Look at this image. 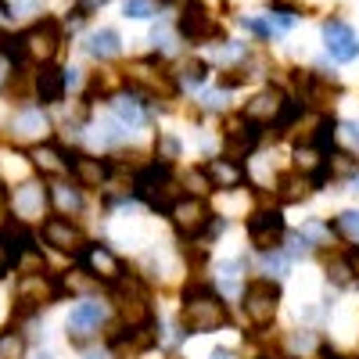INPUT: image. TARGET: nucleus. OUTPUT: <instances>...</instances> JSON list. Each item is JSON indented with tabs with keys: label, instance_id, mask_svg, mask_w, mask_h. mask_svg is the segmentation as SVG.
Listing matches in <instances>:
<instances>
[{
	"label": "nucleus",
	"instance_id": "f257e3e1",
	"mask_svg": "<svg viewBox=\"0 0 359 359\" xmlns=\"http://www.w3.org/2000/svg\"><path fill=\"white\" fill-rule=\"evenodd\" d=\"M230 323V309L223 294L208 284H191L184 287V306H180V327L184 334H212Z\"/></svg>",
	"mask_w": 359,
	"mask_h": 359
},
{
	"label": "nucleus",
	"instance_id": "f03ea898",
	"mask_svg": "<svg viewBox=\"0 0 359 359\" xmlns=\"http://www.w3.org/2000/svg\"><path fill=\"white\" fill-rule=\"evenodd\" d=\"M180 194H184L180 191V180L172 172V162H165V158H155L133 172V198L144 201L151 212H169Z\"/></svg>",
	"mask_w": 359,
	"mask_h": 359
},
{
	"label": "nucleus",
	"instance_id": "7ed1b4c3",
	"mask_svg": "<svg viewBox=\"0 0 359 359\" xmlns=\"http://www.w3.org/2000/svg\"><path fill=\"white\" fill-rule=\"evenodd\" d=\"M172 25H176L180 40H184L187 47H208V43L216 47V40L223 43V29H219L216 15L208 11L201 0H187V4L180 8V15H176Z\"/></svg>",
	"mask_w": 359,
	"mask_h": 359
},
{
	"label": "nucleus",
	"instance_id": "20e7f679",
	"mask_svg": "<svg viewBox=\"0 0 359 359\" xmlns=\"http://www.w3.org/2000/svg\"><path fill=\"white\" fill-rule=\"evenodd\" d=\"M241 309H245V320L255 331H266V327L277 320V309H280V284L273 277H259V280L245 284Z\"/></svg>",
	"mask_w": 359,
	"mask_h": 359
},
{
	"label": "nucleus",
	"instance_id": "39448f33",
	"mask_svg": "<svg viewBox=\"0 0 359 359\" xmlns=\"http://www.w3.org/2000/svg\"><path fill=\"white\" fill-rule=\"evenodd\" d=\"M65 43V25L57 18H36L29 29H22V50H25V62H36L47 65L57 57Z\"/></svg>",
	"mask_w": 359,
	"mask_h": 359
},
{
	"label": "nucleus",
	"instance_id": "423d86ee",
	"mask_svg": "<svg viewBox=\"0 0 359 359\" xmlns=\"http://www.w3.org/2000/svg\"><path fill=\"white\" fill-rule=\"evenodd\" d=\"M165 216H169L176 237H184V241H198V237L208 230V223H212V208H208V201L201 194H180Z\"/></svg>",
	"mask_w": 359,
	"mask_h": 359
},
{
	"label": "nucleus",
	"instance_id": "0eeeda50",
	"mask_svg": "<svg viewBox=\"0 0 359 359\" xmlns=\"http://www.w3.org/2000/svg\"><path fill=\"white\" fill-rule=\"evenodd\" d=\"M126 83L144 97H172L176 94V72L162 69V54L155 57H144V62H133L126 69Z\"/></svg>",
	"mask_w": 359,
	"mask_h": 359
},
{
	"label": "nucleus",
	"instance_id": "6e6552de",
	"mask_svg": "<svg viewBox=\"0 0 359 359\" xmlns=\"http://www.w3.org/2000/svg\"><path fill=\"white\" fill-rule=\"evenodd\" d=\"M57 294H65L62 277H50V273L18 277V287H15V313H18V316H29V313L50 306Z\"/></svg>",
	"mask_w": 359,
	"mask_h": 359
},
{
	"label": "nucleus",
	"instance_id": "1a4fd4ad",
	"mask_svg": "<svg viewBox=\"0 0 359 359\" xmlns=\"http://www.w3.org/2000/svg\"><path fill=\"white\" fill-rule=\"evenodd\" d=\"M320 36H323V50L331 62L338 65H352L359 57V33L341 18V15H327L320 25Z\"/></svg>",
	"mask_w": 359,
	"mask_h": 359
},
{
	"label": "nucleus",
	"instance_id": "9d476101",
	"mask_svg": "<svg viewBox=\"0 0 359 359\" xmlns=\"http://www.w3.org/2000/svg\"><path fill=\"white\" fill-rule=\"evenodd\" d=\"M83 273H90V280H101V284H118L126 277V262L118 259L108 245H83V252L76 255Z\"/></svg>",
	"mask_w": 359,
	"mask_h": 359
},
{
	"label": "nucleus",
	"instance_id": "9b49d317",
	"mask_svg": "<svg viewBox=\"0 0 359 359\" xmlns=\"http://www.w3.org/2000/svg\"><path fill=\"white\" fill-rule=\"evenodd\" d=\"M245 230H248V241H252L255 252L280 248V241L287 237V223L280 216V208H259V212H252Z\"/></svg>",
	"mask_w": 359,
	"mask_h": 359
},
{
	"label": "nucleus",
	"instance_id": "f8f14e48",
	"mask_svg": "<svg viewBox=\"0 0 359 359\" xmlns=\"http://www.w3.org/2000/svg\"><path fill=\"white\" fill-rule=\"evenodd\" d=\"M8 205H11V212H15L18 223H36V219L43 223L47 208H50V191L43 184H36V180H25V184H18L11 191Z\"/></svg>",
	"mask_w": 359,
	"mask_h": 359
},
{
	"label": "nucleus",
	"instance_id": "ddd939ff",
	"mask_svg": "<svg viewBox=\"0 0 359 359\" xmlns=\"http://www.w3.org/2000/svg\"><path fill=\"white\" fill-rule=\"evenodd\" d=\"M104 316H108V309H104L101 302H94V298H86V302H79V306L69 313V320H65V327H69V338H72L76 345L94 341V338L101 334V327H104Z\"/></svg>",
	"mask_w": 359,
	"mask_h": 359
},
{
	"label": "nucleus",
	"instance_id": "4468645a",
	"mask_svg": "<svg viewBox=\"0 0 359 359\" xmlns=\"http://www.w3.org/2000/svg\"><path fill=\"white\" fill-rule=\"evenodd\" d=\"M284 101H287V94L280 86H266V90H259V94L252 97V101H245V108H241V115L248 118V123H255V126H273V118L280 115V108H284Z\"/></svg>",
	"mask_w": 359,
	"mask_h": 359
},
{
	"label": "nucleus",
	"instance_id": "2eb2a0df",
	"mask_svg": "<svg viewBox=\"0 0 359 359\" xmlns=\"http://www.w3.org/2000/svg\"><path fill=\"white\" fill-rule=\"evenodd\" d=\"M40 233H43V241L54 248V252H72V255H79L83 252V230L72 223V219H65V216H50V219H43V226H40Z\"/></svg>",
	"mask_w": 359,
	"mask_h": 359
},
{
	"label": "nucleus",
	"instance_id": "dca6fc26",
	"mask_svg": "<svg viewBox=\"0 0 359 359\" xmlns=\"http://www.w3.org/2000/svg\"><path fill=\"white\" fill-rule=\"evenodd\" d=\"M69 176L83 191H104L108 184V162L94 155H69Z\"/></svg>",
	"mask_w": 359,
	"mask_h": 359
},
{
	"label": "nucleus",
	"instance_id": "f3484780",
	"mask_svg": "<svg viewBox=\"0 0 359 359\" xmlns=\"http://www.w3.org/2000/svg\"><path fill=\"white\" fill-rule=\"evenodd\" d=\"M33 90H36V101H40V104H62V101H65V90H69L65 69H57L54 62L40 65V72H36V79H33Z\"/></svg>",
	"mask_w": 359,
	"mask_h": 359
},
{
	"label": "nucleus",
	"instance_id": "a211bd4d",
	"mask_svg": "<svg viewBox=\"0 0 359 359\" xmlns=\"http://www.w3.org/2000/svg\"><path fill=\"white\" fill-rule=\"evenodd\" d=\"M83 50L94 57V62H115V57L123 54V36H118L115 25H101V29H94V33L86 36Z\"/></svg>",
	"mask_w": 359,
	"mask_h": 359
},
{
	"label": "nucleus",
	"instance_id": "6ab92c4d",
	"mask_svg": "<svg viewBox=\"0 0 359 359\" xmlns=\"http://www.w3.org/2000/svg\"><path fill=\"white\" fill-rule=\"evenodd\" d=\"M47 133H50V123H47L43 108H22V111H15V118H11V137L15 140H43Z\"/></svg>",
	"mask_w": 359,
	"mask_h": 359
},
{
	"label": "nucleus",
	"instance_id": "aec40b11",
	"mask_svg": "<svg viewBox=\"0 0 359 359\" xmlns=\"http://www.w3.org/2000/svg\"><path fill=\"white\" fill-rule=\"evenodd\" d=\"M140 97H144V94H137L133 86H130V94H111V115H115L126 130H137V126L147 123V108H144Z\"/></svg>",
	"mask_w": 359,
	"mask_h": 359
},
{
	"label": "nucleus",
	"instance_id": "412c9836",
	"mask_svg": "<svg viewBox=\"0 0 359 359\" xmlns=\"http://www.w3.org/2000/svg\"><path fill=\"white\" fill-rule=\"evenodd\" d=\"M309 191H316V187H313V176H309V172H302V169L280 172V176H277V187H273V194H277V201H280V205H294V201H302V198H309Z\"/></svg>",
	"mask_w": 359,
	"mask_h": 359
},
{
	"label": "nucleus",
	"instance_id": "4be33fe9",
	"mask_svg": "<svg viewBox=\"0 0 359 359\" xmlns=\"http://www.w3.org/2000/svg\"><path fill=\"white\" fill-rule=\"evenodd\" d=\"M208 169V176H212V187L216 191H237L245 184V162H233V158H226V155H219V158H212L205 165Z\"/></svg>",
	"mask_w": 359,
	"mask_h": 359
},
{
	"label": "nucleus",
	"instance_id": "5701e85b",
	"mask_svg": "<svg viewBox=\"0 0 359 359\" xmlns=\"http://www.w3.org/2000/svg\"><path fill=\"white\" fill-rule=\"evenodd\" d=\"M245 269H248L245 259H223V262H216V284H219V291L241 298V291H245Z\"/></svg>",
	"mask_w": 359,
	"mask_h": 359
},
{
	"label": "nucleus",
	"instance_id": "b1692460",
	"mask_svg": "<svg viewBox=\"0 0 359 359\" xmlns=\"http://www.w3.org/2000/svg\"><path fill=\"white\" fill-rule=\"evenodd\" d=\"M36 169H43L47 176H69V155L62 151L57 144H40L33 151Z\"/></svg>",
	"mask_w": 359,
	"mask_h": 359
},
{
	"label": "nucleus",
	"instance_id": "393cba45",
	"mask_svg": "<svg viewBox=\"0 0 359 359\" xmlns=\"http://www.w3.org/2000/svg\"><path fill=\"white\" fill-rule=\"evenodd\" d=\"M50 191V205H57V212H65V216H72V212H79L83 208V187H72V184H65L62 176L54 180V184L47 187Z\"/></svg>",
	"mask_w": 359,
	"mask_h": 359
},
{
	"label": "nucleus",
	"instance_id": "a878e982",
	"mask_svg": "<svg viewBox=\"0 0 359 359\" xmlns=\"http://www.w3.org/2000/svg\"><path fill=\"white\" fill-rule=\"evenodd\" d=\"M208 72H212V65H208L205 57H187V62L176 69V86L194 90V86H201L208 79Z\"/></svg>",
	"mask_w": 359,
	"mask_h": 359
},
{
	"label": "nucleus",
	"instance_id": "bb28decb",
	"mask_svg": "<svg viewBox=\"0 0 359 359\" xmlns=\"http://www.w3.org/2000/svg\"><path fill=\"white\" fill-rule=\"evenodd\" d=\"M15 273L18 277H29V273H47V262H43V252L33 245V237L22 245L18 259H15Z\"/></svg>",
	"mask_w": 359,
	"mask_h": 359
},
{
	"label": "nucleus",
	"instance_id": "cd10ccee",
	"mask_svg": "<svg viewBox=\"0 0 359 359\" xmlns=\"http://www.w3.org/2000/svg\"><path fill=\"white\" fill-rule=\"evenodd\" d=\"M151 43H155V54H162V57H169V54H176L180 50V33H176V25L172 22H158L155 29H151Z\"/></svg>",
	"mask_w": 359,
	"mask_h": 359
},
{
	"label": "nucleus",
	"instance_id": "c85d7f7f",
	"mask_svg": "<svg viewBox=\"0 0 359 359\" xmlns=\"http://www.w3.org/2000/svg\"><path fill=\"white\" fill-rule=\"evenodd\" d=\"M25 241H29V237L22 233V241L15 245V233L11 230H0V280H4L11 269H15V259H18V252H22Z\"/></svg>",
	"mask_w": 359,
	"mask_h": 359
},
{
	"label": "nucleus",
	"instance_id": "c756f323",
	"mask_svg": "<svg viewBox=\"0 0 359 359\" xmlns=\"http://www.w3.org/2000/svg\"><path fill=\"white\" fill-rule=\"evenodd\" d=\"M237 25H241L245 33H252L255 40H262V43H269V40H280V33L273 29V22H269L266 15H241V18H237Z\"/></svg>",
	"mask_w": 359,
	"mask_h": 359
},
{
	"label": "nucleus",
	"instance_id": "7c9ffc66",
	"mask_svg": "<svg viewBox=\"0 0 359 359\" xmlns=\"http://www.w3.org/2000/svg\"><path fill=\"white\" fill-rule=\"evenodd\" d=\"M327 280H331L334 287H348V284L355 280L348 255H334V259H327Z\"/></svg>",
	"mask_w": 359,
	"mask_h": 359
},
{
	"label": "nucleus",
	"instance_id": "2f4dec72",
	"mask_svg": "<svg viewBox=\"0 0 359 359\" xmlns=\"http://www.w3.org/2000/svg\"><path fill=\"white\" fill-rule=\"evenodd\" d=\"M331 230H334L338 237H345V241L359 245V208H345V212H338Z\"/></svg>",
	"mask_w": 359,
	"mask_h": 359
},
{
	"label": "nucleus",
	"instance_id": "473e14b6",
	"mask_svg": "<svg viewBox=\"0 0 359 359\" xmlns=\"http://www.w3.org/2000/svg\"><path fill=\"white\" fill-rule=\"evenodd\" d=\"M259 262H262V273H266V277H284V273H287V266H291L287 252H280V248L259 252Z\"/></svg>",
	"mask_w": 359,
	"mask_h": 359
},
{
	"label": "nucleus",
	"instance_id": "72a5a7b5",
	"mask_svg": "<svg viewBox=\"0 0 359 359\" xmlns=\"http://www.w3.org/2000/svg\"><path fill=\"white\" fill-rule=\"evenodd\" d=\"M352 151V155H359V126L355 123H338V130H334V151Z\"/></svg>",
	"mask_w": 359,
	"mask_h": 359
},
{
	"label": "nucleus",
	"instance_id": "f704fd0d",
	"mask_svg": "<svg viewBox=\"0 0 359 359\" xmlns=\"http://www.w3.org/2000/svg\"><path fill=\"white\" fill-rule=\"evenodd\" d=\"M158 11H162L158 0H123V15H126V18H137V22L155 18Z\"/></svg>",
	"mask_w": 359,
	"mask_h": 359
},
{
	"label": "nucleus",
	"instance_id": "c9c22d12",
	"mask_svg": "<svg viewBox=\"0 0 359 359\" xmlns=\"http://www.w3.org/2000/svg\"><path fill=\"white\" fill-rule=\"evenodd\" d=\"M25 355V338L18 331H0V359H22Z\"/></svg>",
	"mask_w": 359,
	"mask_h": 359
},
{
	"label": "nucleus",
	"instance_id": "e433bc0d",
	"mask_svg": "<svg viewBox=\"0 0 359 359\" xmlns=\"http://www.w3.org/2000/svg\"><path fill=\"white\" fill-rule=\"evenodd\" d=\"M184 184H187V194H208V191H216L212 187V176H208V169L201 165V169H191L187 176H184Z\"/></svg>",
	"mask_w": 359,
	"mask_h": 359
},
{
	"label": "nucleus",
	"instance_id": "4c0bfd02",
	"mask_svg": "<svg viewBox=\"0 0 359 359\" xmlns=\"http://www.w3.org/2000/svg\"><path fill=\"white\" fill-rule=\"evenodd\" d=\"M262 11H277V15H287V18H306V4H298V0H266Z\"/></svg>",
	"mask_w": 359,
	"mask_h": 359
},
{
	"label": "nucleus",
	"instance_id": "58836bf2",
	"mask_svg": "<svg viewBox=\"0 0 359 359\" xmlns=\"http://www.w3.org/2000/svg\"><path fill=\"white\" fill-rule=\"evenodd\" d=\"M298 233H302L309 245H327V237H331V223L309 219V223H302V230H298Z\"/></svg>",
	"mask_w": 359,
	"mask_h": 359
},
{
	"label": "nucleus",
	"instance_id": "ea45409f",
	"mask_svg": "<svg viewBox=\"0 0 359 359\" xmlns=\"http://www.w3.org/2000/svg\"><path fill=\"white\" fill-rule=\"evenodd\" d=\"M291 348L294 352H320V341L309 331H298V334H291Z\"/></svg>",
	"mask_w": 359,
	"mask_h": 359
},
{
	"label": "nucleus",
	"instance_id": "a19ab883",
	"mask_svg": "<svg viewBox=\"0 0 359 359\" xmlns=\"http://www.w3.org/2000/svg\"><path fill=\"white\" fill-rule=\"evenodd\" d=\"M176 155H180V140H176V137H165V133H162V137H158V158L172 162Z\"/></svg>",
	"mask_w": 359,
	"mask_h": 359
},
{
	"label": "nucleus",
	"instance_id": "79ce46f5",
	"mask_svg": "<svg viewBox=\"0 0 359 359\" xmlns=\"http://www.w3.org/2000/svg\"><path fill=\"white\" fill-rule=\"evenodd\" d=\"M201 101H205V108H223V86L216 90V94H212V90H208V94H205Z\"/></svg>",
	"mask_w": 359,
	"mask_h": 359
},
{
	"label": "nucleus",
	"instance_id": "37998d69",
	"mask_svg": "<svg viewBox=\"0 0 359 359\" xmlns=\"http://www.w3.org/2000/svg\"><path fill=\"white\" fill-rule=\"evenodd\" d=\"M348 262H352V273H355V280H359V245L348 248Z\"/></svg>",
	"mask_w": 359,
	"mask_h": 359
},
{
	"label": "nucleus",
	"instance_id": "c03bdc74",
	"mask_svg": "<svg viewBox=\"0 0 359 359\" xmlns=\"http://www.w3.org/2000/svg\"><path fill=\"white\" fill-rule=\"evenodd\" d=\"M320 355H323V359H348V355H341V352L331 348V345H320Z\"/></svg>",
	"mask_w": 359,
	"mask_h": 359
},
{
	"label": "nucleus",
	"instance_id": "a18cd8bd",
	"mask_svg": "<svg viewBox=\"0 0 359 359\" xmlns=\"http://www.w3.org/2000/svg\"><path fill=\"white\" fill-rule=\"evenodd\" d=\"M208 359H237V352H230V348H216Z\"/></svg>",
	"mask_w": 359,
	"mask_h": 359
},
{
	"label": "nucleus",
	"instance_id": "49530a36",
	"mask_svg": "<svg viewBox=\"0 0 359 359\" xmlns=\"http://www.w3.org/2000/svg\"><path fill=\"white\" fill-rule=\"evenodd\" d=\"M187 4V0H158V8L165 11V8H184Z\"/></svg>",
	"mask_w": 359,
	"mask_h": 359
},
{
	"label": "nucleus",
	"instance_id": "de8ad7c7",
	"mask_svg": "<svg viewBox=\"0 0 359 359\" xmlns=\"http://www.w3.org/2000/svg\"><path fill=\"white\" fill-rule=\"evenodd\" d=\"M8 69H11V65L4 62V57H0V83H4V76H8Z\"/></svg>",
	"mask_w": 359,
	"mask_h": 359
},
{
	"label": "nucleus",
	"instance_id": "09e8293b",
	"mask_svg": "<svg viewBox=\"0 0 359 359\" xmlns=\"http://www.w3.org/2000/svg\"><path fill=\"white\" fill-rule=\"evenodd\" d=\"M86 359H111V355H101V352H90Z\"/></svg>",
	"mask_w": 359,
	"mask_h": 359
},
{
	"label": "nucleus",
	"instance_id": "8fccbe9b",
	"mask_svg": "<svg viewBox=\"0 0 359 359\" xmlns=\"http://www.w3.org/2000/svg\"><path fill=\"white\" fill-rule=\"evenodd\" d=\"M36 359H54V355H47V352H40V355H36Z\"/></svg>",
	"mask_w": 359,
	"mask_h": 359
},
{
	"label": "nucleus",
	"instance_id": "3c124183",
	"mask_svg": "<svg viewBox=\"0 0 359 359\" xmlns=\"http://www.w3.org/2000/svg\"><path fill=\"white\" fill-rule=\"evenodd\" d=\"M0 194H4V191H0Z\"/></svg>",
	"mask_w": 359,
	"mask_h": 359
}]
</instances>
